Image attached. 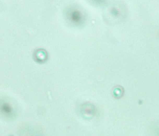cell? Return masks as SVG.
Masks as SVG:
<instances>
[{
	"instance_id": "obj_4",
	"label": "cell",
	"mask_w": 159,
	"mask_h": 136,
	"mask_svg": "<svg viewBox=\"0 0 159 136\" xmlns=\"http://www.w3.org/2000/svg\"><path fill=\"white\" fill-rule=\"evenodd\" d=\"M93 1H95V2H97V3H102L104 1V0H93Z\"/></svg>"
},
{
	"instance_id": "obj_1",
	"label": "cell",
	"mask_w": 159,
	"mask_h": 136,
	"mask_svg": "<svg viewBox=\"0 0 159 136\" xmlns=\"http://www.w3.org/2000/svg\"><path fill=\"white\" fill-rule=\"evenodd\" d=\"M69 20L73 24L79 25L84 21V15L83 13L78 9H72L68 14Z\"/></svg>"
},
{
	"instance_id": "obj_2",
	"label": "cell",
	"mask_w": 159,
	"mask_h": 136,
	"mask_svg": "<svg viewBox=\"0 0 159 136\" xmlns=\"http://www.w3.org/2000/svg\"><path fill=\"white\" fill-rule=\"evenodd\" d=\"M2 111L3 113H5L7 115H11L13 113V108L11 107V105H9V104L8 103H4V104L2 105Z\"/></svg>"
},
{
	"instance_id": "obj_3",
	"label": "cell",
	"mask_w": 159,
	"mask_h": 136,
	"mask_svg": "<svg viewBox=\"0 0 159 136\" xmlns=\"http://www.w3.org/2000/svg\"><path fill=\"white\" fill-rule=\"evenodd\" d=\"M111 13L113 16H114V17H117V14L119 13L117 8H113L112 9H111Z\"/></svg>"
}]
</instances>
